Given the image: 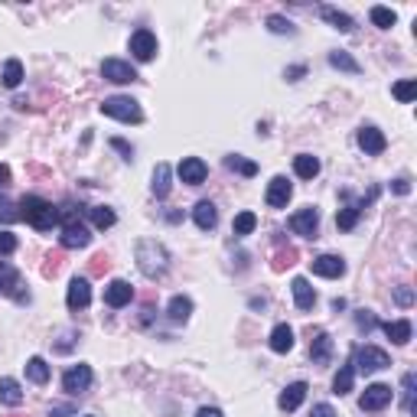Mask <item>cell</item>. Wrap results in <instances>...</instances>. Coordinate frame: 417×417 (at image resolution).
<instances>
[{"instance_id":"14","label":"cell","mask_w":417,"mask_h":417,"mask_svg":"<svg viewBox=\"0 0 417 417\" xmlns=\"http://www.w3.org/2000/svg\"><path fill=\"white\" fill-rule=\"evenodd\" d=\"M307 381H294V385H287L281 392V398H277V405H281V411H297V407L303 405V398H307Z\"/></svg>"},{"instance_id":"26","label":"cell","mask_w":417,"mask_h":417,"mask_svg":"<svg viewBox=\"0 0 417 417\" xmlns=\"http://www.w3.org/2000/svg\"><path fill=\"white\" fill-rule=\"evenodd\" d=\"M167 313H170L173 323H186V319H189V313H193V300H189V297H173Z\"/></svg>"},{"instance_id":"49","label":"cell","mask_w":417,"mask_h":417,"mask_svg":"<svg viewBox=\"0 0 417 417\" xmlns=\"http://www.w3.org/2000/svg\"><path fill=\"white\" fill-rule=\"evenodd\" d=\"M7 183H10V170L0 163V186H7Z\"/></svg>"},{"instance_id":"28","label":"cell","mask_w":417,"mask_h":417,"mask_svg":"<svg viewBox=\"0 0 417 417\" xmlns=\"http://www.w3.org/2000/svg\"><path fill=\"white\" fill-rule=\"evenodd\" d=\"M26 375H30V381H36V385H46L50 381V365H46V359L33 356L30 362H26Z\"/></svg>"},{"instance_id":"5","label":"cell","mask_w":417,"mask_h":417,"mask_svg":"<svg viewBox=\"0 0 417 417\" xmlns=\"http://www.w3.org/2000/svg\"><path fill=\"white\" fill-rule=\"evenodd\" d=\"M101 75H105L108 82H114V85H131V82H137L134 65L124 62V59H105L101 62Z\"/></svg>"},{"instance_id":"27","label":"cell","mask_w":417,"mask_h":417,"mask_svg":"<svg viewBox=\"0 0 417 417\" xmlns=\"http://www.w3.org/2000/svg\"><path fill=\"white\" fill-rule=\"evenodd\" d=\"M153 196H170V167L167 163H157V170H153Z\"/></svg>"},{"instance_id":"13","label":"cell","mask_w":417,"mask_h":417,"mask_svg":"<svg viewBox=\"0 0 417 417\" xmlns=\"http://www.w3.org/2000/svg\"><path fill=\"white\" fill-rule=\"evenodd\" d=\"M131 297H134V287H131V284L127 281H111L108 287H105V303H108V307H127V303H131Z\"/></svg>"},{"instance_id":"17","label":"cell","mask_w":417,"mask_h":417,"mask_svg":"<svg viewBox=\"0 0 417 417\" xmlns=\"http://www.w3.org/2000/svg\"><path fill=\"white\" fill-rule=\"evenodd\" d=\"M385 144H388V140H385V134H381L378 127H362V131H359V147L365 150V153H381Z\"/></svg>"},{"instance_id":"6","label":"cell","mask_w":417,"mask_h":417,"mask_svg":"<svg viewBox=\"0 0 417 417\" xmlns=\"http://www.w3.org/2000/svg\"><path fill=\"white\" fill-rule=\"evenodd\" d=\"M131 56L137 62H150L157 56V36L150 30H137L134 36H131Z\"/></svg>"},{"instance_id":"34","label":"cell","mask_w":417,"mask_h":417,"mask_svg":"<svg viewBox=\"0 0 417 417\" xmlns=\"http://www.w3.org/2000/svg\"><path fill=\"white\" fill-rule=\"evenodd\" d=\"M92 222H95V228H111L114 225V212L108 206H95L92 208Z\"/></svg>"},{"instance_id":"37","label":"cell","mask_w":417,"mask_h":417,"mask_svg":"<svg viewBox=\"0 0 417 417\" xmlns=\"http://www.w3.org/2000/svg\"><path fill=\"white\" fill-rule=\"evenodd\" d=\"M228 170H238L245 173V176H255L258 173V167L251 163V160H242V157H228Z\"/></svg>"},{"instance_id":"2","label":"cell","mask_w":417,"mask_h":417,"mask_svg":"<svg viewBox=\"0 0 417 417\" xmlns=\"http://www.w3.org/2000/svg\"><path fill=\"white\" fill-rule=\"evenodd\" d=\"M101 114L118 118V121H124V124H140V121H144V111H140V105H137L134 98H124V95H114V98L101 101Z\"/></svg>"},{"instance_id":"30","label":"cell","mask_w":417,"mask_h":417,"mask_svg":"<svg viewBox=\"0 0 417 417\" xmlns=\"http://www.w3.org/2000/svg\"><path fill=\"white\" fill-rule=\"evenodd\" d=\"M20 82H23V62H20V59H7V65H3V85L17 88Z\"/></svg>"},{"instance_id":"35","label":"cell","mask_w":417,"mask_h":417,"mask_svg":"<svg viewBox=\"0 0 417 417\" xmlns=\"http://www.w3.org/2000/svg\"><path fill=\"white\" fill-rule=\"evenodd\" d=\"M330 65L332 69H345V72H359V62L345 52H330Z\"/></svg>"},{"instance_id":"20","label":"cell","mask_w":417,"mask_h":417,"mask_svg":"<svg viewBox=\"0 0 417 417\" xmlns=\"http://www.w3.org/2000/svg\"><path fill=\"white\" fill-rule=\"evenodd\" d=\"M270 349L274 352H290L294 349V330L287 323H277L274 326V332H270Z\"/></svg>"},{"instance_id":"18","label":"cell","mask_w":417,"mask_h":417,"mask_svg":"<svg viewBox=\"0 0 417 417\" xmlns=\"http://www.w3.org/2000/svg\"><path fill=\"white\" fill-rule=\"evenodd\" d=\"M20 287H23V284H20V274H17L10 264H0V290L17 297V300H23V290H20Z\"/></svg>"},{"instance_id":"23","label":"cell","mask_w":417,"mask_h":417,"mask_svg":"<svg viewBox=\"0 0 417 417\" xmlns=\"http://www.w3.org/2000/svg\"><path fill=\"white\" fill-rule=\"evenodd\" d=\"M411 323L407 319H394V323H385V336L392 339L394 345H405V343H411Z\"/></svg>"},{"instance_id":"42","label":"cell","mask_w":417,"mask_h":417,"mask_svg":"<svg viewBox=\"0 0 417 417\" xmlns=\"http://www.w3.org/2000/svg\"><path fill=\"white\" fill-rule=\"evenodd\" d=\"M394 300H398L401 307H411V303H414V294H411L407 287H398V290H394Z\"/></svg>"},{"instance_id":"47","label":"cell","mask_w":417,"mask_h":417,"mask_svg":"<svg viewBox=\"0 0 417 417\" xmlns=\"http://www.w3.org/2000/svg\"><path fill=\"white\" fill-rule=\"evenodd\" d=\"M196 417H222V411L219 407H199Z\"/></svg>"},{"instance_id":"29","label":"cell","mask_w":417,"mask_h":417,"mask_svg":"<svg viewBox=\"0 0 417 417\" xmlns=\"http://www.w3.org/2000/svg\"><path fill=\"white\" fill-rule=\"evenodd\" d=\"M319 13H323V20H330V23L336 26L339 33H349V30H352V17H349V13L336 10V7H323Z\"/></svg>"},{"instance_id":"7","label":"cell","mask_w":417,"mask_h":417,"mask_svg":"<svg viewBox=\"0 0 417 417\" xmlns=\"http://www.w3.org/2000/svg\"><path fill=\"white\" fill-rule=\"evenodd\" d=\"M88 385H92V368L88 365H72L65 375H62V388H65L69 394L88 392Z\"/></svg>"},{"instance_id":"41","label":"cell","mask_w":417,"mask_h":417,"mask_svg":"<svg viewBox=\"0 0 417 417\" xmlns=\"http://www.w3.org/2000/svg\"><path fill=\"white\" fill-rule=\"evenodd\" d=\"M17 251V238L10 232H0V255H13Z\"/></svg>"},{"instance_id":"46","label":"cell","mask_w":417,"mask_h":417,"mask_svg":"<svg viewBox=\"0 0 417 417\" xmlns=\"http://www.w3.org/2000/svg\"><path fill=\"white\" fill-rule=\"evenodd\" d=\"M310 417H336V411H332V405H317Z\"/></svg>"},{"instance_id":"44","label":"cell","mask_w":417,"mask_h":417,"mask_svg":"<svg viewBox=\"0 0 417 417\" xmlns=\"http://www.w3.org/2000/svg\"><path fill=\"white\" fill-rule=\"evenodd\" d=\"M392 189L398 193V196H407V193H411V183H407L405 176H401V180H394V183H392Z\"/></svg>"},{"instance_id":"19","label":"cell","mask_w":417,"mask_h":417,"mask_svg":"<svg viewBox=\"0 0 417 417\" xmlns=\"http://www.w3.org/2000/svg\"><path fill=\"white\" fill-rule=\"evenodd\" d=\"M193 219H196V225L202 232H208V228H215L219 212H215V206H212L208 199H202V202H196V208H193Z\"/></svg>"},{"instance_id":"8","label":"cell","mask_w":417,"mask_h":417,"mask_svg":"<svg viewBox=\"0 0 417 417\" xmlns=\"http://www.w3.org/2000/svg\"><path fill=\"white\" fill-rule=\"evenodd\" d=\"M290 196H294V186L287 183V176H274L268 183V206L270 208H287V202H290Z\"/></svg>"},{"instance_id":"32","label":"cell","mask_w":417,"mask_h":417,"mask_svg":"<svg viewBox=\"0 0 417 417\" xmlns=\"http://www.w3.org/2000/svg\"><path fill=\"white\" fill-rule=\"evenodd\" d=\"M255 225H258V215L255 212H242V215H235V235H251L255 232Z\"/></svg>"},{"instance_id":"31","label":"cell","mask_w":417,"mask_h":417,"mask_svg":"<svg viewBox=\"0 0 417 417\" xmlns=\"http://www.w3.org/2000/svg\"><path fill=\"white\" fill-rule=\"evenodd\" d=\"M372 23L378 26V30H392L398 23V13L392 7H372Z\"/></svg>"},{"instance_id":"33","label":"cell","mask_w":417,"mask_h":417,"mask_svg":"<svg viewBox=\"0 0 417 417\" xmlns=\"http://www.w3.org/2000/svg\"><path fill=\"white\" fill-rule=\"evenodd\" d=\"M356 222H359V208H356V206L339 208V215H336V225H339L343 232H349V228H356Z\"/></svg>"},{"instance_id":"45","label":"cell","mask_w":417,"mask_h":417,"mask_svg":"<svg viewBox=\"0 0 417 417\" xmlns=\"http://www.w3.org/2000/svg\"><path fill=\"white\" fill-rule=\"evenodd\" d=\"M111 147H114V150H121V153H124V157H127V160H131V157H134V150H131V147H127V144H124V140H121V137H114V140H111Z\"/></svg>"},{"instance_id":"10","label":"cell","mask_w":417,"mask_h":417,"mask_svg":"<svg viewBox=\"0 0 417 417\" xmlns=\"http://www.w3.org/2000/svg\"><path fill=\"white\" fill-rule=\"evenodd\" d=\"M65 303H69V310H85L88 303H92V284H88L85 277H75V281L69 284Z\"/></svg>"},{"instance_id":"4","label":"cell","mask_w":417,"mask_h":417,"mask_svg":"<svg viewBox=\"0 0 417 417\" xmlns=\"http://www.w3.org/2000/svg\"><path fill=\"white\" fill-rule=\"evenodd\" d=\"M394 392L388 388V385H381V381H375V385H368L365 392H362V398H359V407L362 411H381V407L392 405Z\"/></svg>"},{"instance_id":"11","label":"cell","mask_w":417,"mask_h":417,"mask_svg":"<svg viewBox=\"0 0 417 417\" xmlns=\"http://www.w3.org/2000/svg\"><path fill=\"white\" fill-rule=\"evenodd\" d=\"M88 242H92V235H88V228L82 222L69 219L62 225V245L65 248H88Z\"/></svg>"},{"instance_id":"12","label":"cell","mask_w":417,"mask_h":417,"mask_svg":"<svg viewBox=\"0 0 417 417\" xmlns=\"http://www.w3.org/2000/svg\"><path fill=\"white\" fill-rule=\"evenodd\" d=\"M176 173H180V180H183L186 186H199L208 176V167L199 157H186L183 163H180V170H176Z\"/></svg>"},{"instance_id":"40","label":"cell","mask_w":417,"mask_h":417,"mask_svg":"<svg viewBox=\"0 0 417 417\" xmlns=\"http://www.w3.org/2000/svg\"><path fill=\"white\" fill-rule=\"evenodd\" d=\"M268 26H270V33H290V30H294L290 20H284V17H270Z\"/></svg>"},{"instance_id":"15","label":"cell","mask_w":417,"mask_h":417,"mask_svg":"<svg viewBox=\"0 0 417 417\" xmlns=\"http://www.w3.org/2000/svg\"><path fill=\"white\" fill-rule=\"evenodd\" d=\"M313 274H319V277H343L345 261L336 258V255H319V258L313 261Z\"/></svg>"},{"instance_id":"22","label":"cell","mask_w":417,"mask_h":417,"mask_svg":"<svg viewBox=\"0 0 417 417\" xmlns=\"http://www.w3.org/2000/svg\"><path fill=\"white\" fill-rule=\"evenodd\" d=\"M20 401H23V388H20V381H17V378H0V405L17 407Z\"/></svg>"},{"instance_id":"39","label":"cell","mask_w":417,"mask_h":417,"mask_svg":"<svg viewBox=\"0 0 417 417\" xmlns=\"http://www.w3.org/2000/svg\"><path fill=\"white\" fill-rule=\"evenodd\" d=\"M405 411H414V375H405Z\"/></svg>"},{"instance_id":"16","label":"cell","mask_w":417,"mask_h":417,"mask_svg":"<svg viewBox=\"0 0 417 417\" xmlns=\"http://www.w3.org/2000/svg\"><path fill=\"white\" fill-rule=\"evenodd\" d=\"M290 290H294V303H297V310H313V303H317V290L310 287L307 277H294Z\"/></svg>"},{"instance_id":"9","label":"cell","mask_w":417,"mask_h":417,"mask_svg":"<svg viewBox=\"0 0 417 417\" xmlns=\"http://www.w3.org/2000/svg\"><path fill=\"white\" fill-rule=\"evenodd\" d=\"M290 228H294L297 235H303V238H313L319 228V212L313 206L300 208V212H294V219H290Z\"/></svg>"},{"instance_id":"43","label":"cell","mask_w":417,"mask_h":417,"mask_svg":"<svg viewBox=\"0 0 417 417\" xmlns=\"http://www.w3.org/2000/svg\"><path fill=\"white\" fill-rule=\"evenodd\" d=\"M356 323H359V330H372V326H375V317H372V313H368V310H362V313H359L356 317Z\"/></svg>"},{"instance_id":"25","label":"cell","mask_w":417,"mask_h":417,"mask_svg":"<svg viewBox=\"0 0 417 417\" xmlns=\"http://www.w3.org/2000/svg\"><path fill=\"white\" fill-rule=\"evenodd\" d=\"M294 173L300 176V180H313L319 173V160L310 157V153H300V157L294 160Z\"/></svg>"},{"instance_id":"21","label":"cell","mask_w":417,"mask_h":417,"mask_svg":"<svg viewBox=\"0 0 417 417\" xmlns=\"http://www.w3.org/2000/svg\"><path fill=\"white\" fill-rule=\"evenodd\" d=\"M332 356V339L326 336V332H317V339L310 343V359L317 362V365H326Z\"/></svg>"},{"instance_id":"36","label":"cell","mask_w":417,"mask_h":417,"mask_svg":"<svg viewBox=\"0 0 417 417\" xmlns=\"http://www.w3.org/2000/svg\"><path fill=\"white\" fill-rule=\"evenodd\" d=\"M394 98L398 101H414L417 98V82H411V78L398 82V85H394Z\"/></svg>"},{"instance_id":"48","label":"cell","mask_w":417,"mask_h":417,"mask_svg":"<svg viewBox=\"0 0 417 417\" xmlns=\"http://www.w3.org/2000/svg\"><path fill=\"white\" fill-rule=\"evenodd\" d=\"M72 414V407H52L50 411V417H69Z\"/></svg>"},{"instance_id":"3","label":"cell","mask_w":417,"mask_h":417,"mask_svg":"<svg viewBox=\"0 0 417 417\" xmlns=\"http://www.w3.org/2000/svg\"><path fill=\"white\" fill-rule=\"evenodd\" d=\"M388 365H392L388 352L385 349H375V345L356 349V359H352V368H359V372H381V368H388Z\"/></svg>"},{"instance_id":"24","label":"cell","mask_w":417,"mask_h":417,"mask_svg":"<svg viewBox=\"0 0 417 417\" xmlns=\"http://www.w3.org/2000/svg\"><path fill=\"white\" fill-rule=\"evenodd\" d=\"M352 381H356V368H352V362H349V365H343L339 372H336V378H332V392H336V394H349V392H352Z\"/></svg>"},{"instance_id":"38","label":"cell","mask_w":417,"mask_h":417,"mask_svg":"<svg viewBox=\"0 0 417 417\" xmlns=\"http://www.w3.org/2000/svg\"><path fill=\"white\" fill-rule=\"evenodd\" d=\"M17 219H20L17 206H13L10 199H0V222H7V225H10V222H17Z\"/></svg>"},{"instance_id":"1","label":"cell","mask_w":417,"mask_h":417,"mask_svg":"<svg viewBox=\"0 0 417 417\" xmlns=\"http://www.w3.org/2000/svg\"><path fill=\"white\" fill-rule=\"evenodd\" d=\"M20 219H26L33 228H39V232H46V228H52L56 222H59V212L52 208V202H46L43 196H26L23 202H20Z\"/></svg>"}]
</instances>
